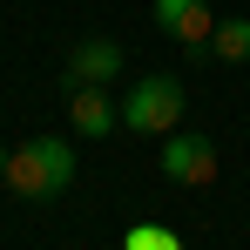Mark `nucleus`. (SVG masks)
Listing matches in <instances>:
<instances>
[{
	"label": "nucleus",
	"instance_id": "nucleus-6",
	"mask_svg": "<svg viewBox=\"0 0 250 250\" xmlns=\"http://www.w3.org/2000/svg\"><path fill=\"white\" fill-rule=\"evenodd\" d=\"M68 122L82 128V135H108V128L122 122V108L108 102V88H75L68 95Z\"/></svg>",
	"mask_w": 250,
	"mask_h": 250
},
{
	"label": "nucleus",
	"instance_id": "nucleus-1",
	"mask_svg": "<svg viewBox=\"0 0 250 250\" xmlns=\"http://www.w3.org/2000/svg\"><path fill=\"white\" fill-rule=\"evenodd\" d=\"M68 183H75V149L54 142V135H34V142L14 149V163H7V189H14V196H54V189H68Z\"/></svg>",
	"mask_w": 250,
	"mask_h": 250
},
{
	"label": "nucleus",
	"instance_id": "nucleus-3",
	"mask_svg": "<svg viewBox=\"0 0 250 250\" xmlns=\"http://www.w3.org/2000/svg\"><path fill=\"white\" fill-rule=\"evenodd\" d=\"M163 176L183 183V189L216 183V142H203V135H163Z\"/></svg>",
	"mask_w": 250,
	"mask_h": 250
},
{
	"label": "nucleus",
	"instance_id": "nucleus-5",
	"mask_svg": "<svg viewBox=\"0 0 250 250\" xmlns=\"http://www.w3.org/2000/svg\"><path fill=\"white\" fill-rule=\"evenodd\" d=\"M115 75H122V47L115 41H82L68 54V88H102Z\"/></svg>",
	"mask_w": 250,
	"mask_h": 250
},
{
	"label": "nucleus",
	"instance_id": "nucleus-4",
	"mask_svg": "<svg viewBox=\"0 0 250 250\" xmlns=\"http://www.w3.org/2000/svg\"><path fill=\"white\" fill-rule=\"evenodd\" d=\"M156 27H163V34H176L183 47H209L216 14H209V0H156Z\"/></svg>",
	"mask_w": 250,
	"mask_h": 250
},
{
	"label": "nucleus",
	"instance_id": "nucleus-8",
	"mask_svg": "<svg viewBox=\"0 0 250 250\" xmlns=\"http://www.w3.org/2000/svg\"><path fill=\"white\" fill-rule=\"evenodd\" d=\"M122 250H183V237L169 223H128L122 230Z\"/></svg>",
	"mask_w": 250,
	"mask_h": 250
},
{
	"label": "nucleus",
	"instance_id": "nucleus-9",
	"mask_svg": "<svg viewBox=\"0 0 250 250\" xmlns=\"http://www.w3.org/2000/svg\"><path fill=\"white\" fill-rule=\"evenodd\" d=\"M7 163H14V149H0V183H7Z\"/></svg>",
	"mask_w": 250,
	"mask_h": 250
},
{
	"label": "nucleus",
	"instance_id": "nucleus-7",
	"mask_svg": "<svg viewBox=\"0 0 250 250\" xmlns=\"http://www.w3.org/2000/svg\"><path fill=\"white\" fill-rule=\"evenodd\" d=\"M209 54H216V61H250V21H244V14L216 21V34H209Z\"/></svg>",
	"mask_w": 250,
	"mask_h": 250
},
{
	"label": "nucleus",
	"instance_id": "nucleus-2",
	"mask_svg": "<svg viewBox=\"0 0 250 250\" xmlns=\"http://www.w3.org/2000/svg\"><path fill=\"white\" fill-rule=\"evenodd\" d=\"M176 122H183V82H176V75H142V82L128 88L122 128H135V135H169Z\"/></svg>",
	"mask_w": 250,
	"mask_h": 250
}]
</instances>
